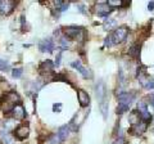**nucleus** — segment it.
<instances>
[{
	"label": "nucleus",
	"instance_id": "1",
	"mask_svg": "<svg viewBox=\"0 0 154 144\" xmlns=\"http://www.w3.org/2000/svg\"><path fill=\"white\" fill-rule=\"evenodd\" d=\"M63 33L68 39H80L81 41L85 40V28L80 26H67L63 28Z\"/></svg>",
	"mask_w": 154,
	"mask_h": 144
},
{
	"label": "nucleus",
	"instance_id": "14",
	"mask_svg": "<svg viewBox=\"0 0 154 144\" xmlns=\"http://www.w3.org/2000/svg\"><path fill=\"white\" fill-rule=\"evenodd\" d=\"M128 121H130V124L132 125H137L139 122L141 121V116H140V113H139V111L137 109H134V111H131L128 113Z\"/></svg>",
	"mask_w": 154,
	"mask_h": 144
},
{
	"label": "nucleus",
	"instance_id": "25",
	"mask_svg": "<svg viewBox=\"0 0 154 144\" xmlns=\"http://www.w3.org/2000/svg\"><path fill=\"white\" fill-rule=\"evenodd\" d=\"M3 144H13V136L9 135L8 133L3 135Z\"/></svg>",
	"mask_w": 154,
	"mask_h": 144
},
{
	"label": "nucleus",
	"instance_id": "6",
	"mask_svg": "<svg viewBox=\"0 0 154 144\" xmlns=\"http://www.w3.org/2000/svg\"><path fill=\"white\" fill-rule=\"evenodd\" d=\"M95 12L100 17H107L108 18V14L112 13L113 9H110L109 5L107 4V2H105V3H98L96 4L95 5Z\"/></svg>",
	"mask_w": 154,
	"mask_h": 144
},
{
	"label": "nucleus",
	"instance_id": "26",
	"mask_svg": "<svg viewBox=\"0 0 154 144\" xmlns=\"http://www.w3.org/2000/svg\"><path fill=\"white\" fill-rule=\"evenodd\" d=\"M9 70V63L4 59H0V71H7Z\"/></svg>",
	"mask_w": 154,
	"mask_h": 144
},
{
	"label": "nucleus",
	"instance_id": "3",
	"mask_svg": "<svg viewBox=\"0 0 154 144\" xmlns=\"http://www.w3.org/2000/svg\"><path fill=\"white\" fill-rule=\"evenodd\" d=\"M135 97H136V94L131 93V92H125L122 94H118L117 95L118 104H122V105H126V107H130L131 103L135 100Z\"/></svg>",
	"mask_w": 154,
	"mask_h": 144
},
{
	"label": "nucleus",
	"instance_id": "20",
	"mask_svg": "<svg viewBox=\"0 0 154 144\" xmlns=\"http://www.w3.org/2000/svg\"><path fill=\"white\" fill-rule=\"evenodd\" d=\"M54 4H55V9H57L58 12H64V11H67V8H68V5H69L68 2H62V0H58V2H55Z\"/></svg>",
	"mask_w": 154,
	"mask_h": 144
},
{
	"label": "nucleus",
	"instance_id": "13",
	"mask_svg": "<svg viewBox=\"0 0 154 144\" xmlns=\"http://www.w3.org/2000/svg\"><path fill=\"white\" fill-rule=\"evenodd\" d=\"M53 68H54V63H53L51 61H44L42 63L38 66V71L41 72V74H50V72L53 71Z\"/></svg>",
	"mask_w": 154,
	"mask_h": 144
},
{
	"label": "nucleus",
	"instance_id": "18",
	"mask_svg": "<svg viewBox=\"0 0 154 144\" xmlns=\"http://www.w3.org/2000/svg\"><path fill=\"white\" fill-rule=\"evenodd\" d=\"M81 74V76H82L84 79H93V72H91L90 68H86V67L81 66L79 70H77Z\"/></svg>",
	"mask_w": 154,
	"mask_h": 144
},
{
	"label": "nucleus",
	"instance_id": "2",
	"mask_svg": "<svg viewBox=\"0 0 154 144\" xmlns=\"http://www.w3.org/2000/svg\"><path fill=\"white\" fill-rule=\"evenodd\" d=\"M127 35H128V28L126 26H121V27H117L116 30L110 33L112 36V40H113V44H121L125 40L127 39Z\"/></svg>",
	"mask_w": 154,
	"mask_h": 144
},
{
	"label": "nucleus",
	"instance_id": "10",
	"mask_svg": "<svg viewBox=\"0 0 154 144\" xmlns=\"http://www.w3.org/2000/svg\"><path fill=\"white\" fill-rule=\"evenodd\" d=\"M146 127H148V122H145V121H141L139 122L137 125H134V126L130 129V133L131 134H134V135H143L144 133H145V130H146Z\"/></svg>",
	"mask_w": 154,
	"mask_h": 144
},
{
	"label": "nucleus",
	"instance_id": "30",
	"mask_svg": "<svg viewBox=\"0 0 154 144\" xmlns=\"http://www.w3.org/2000/svg\"><path fill=\"white\" fill-rule=\"evenodd\" d=\"M112 144H126V140H125L123 138H121V136H119V138H117V139H116V140H114Z\"/></svg>",
	"mask_w": 154,
	"mask_h": 144
},
{
	"label": "nucleus",
	"instance_id": "17",
	"mask_svg": "<svg viewBox=\"0 0 154 144\" xmlns=\"http://www.w3.org/2000/svg\"><path fill=\"white\" fill-rule=\"evenodd\" d=\"M99 107H100V111H102L104 120H107V117H108V97L99 103Z\"/></svg>",
	"mask_w": 154,
	"mask_h": 144
},
{
	"label": "nucleus",
	"instance_id": "24",
	"mask_svg": "<svg viewBox=\"0 0 154 144\" xmlns=\"http://www.w3.org/2000/svg\"><path fill=\"white\" fill-rule=\"evenodd\" d=\"M22 74H23V70L22 68H14L12 71V76H13L14 79H19L22 76Z\"/></svg>",
	"mask_w": 154,
	"mask_h": 144
},
{
	"label": "nucleus",
	"instance_id": "7",
	"mask_svg": "<svg viewBox=\"0 0 154 144\" xmlns=\"http://www.w3.org/2000/svg\"><path fill=\"white\" fill-rule=\"evenodd\" d=\"M30 135V127H28V125H21V126H18L16 130H14V136L19 140H25L26 138H28Z\"/></svg>",
	"mask_w": 154,
	"mask_h": 144
},
{
	"label": "nucleus",
	"instance_id": "4",
	"mask_svg": "<svg viewBox=\"0 0 154 144\" xmlns=\"http://www.w3.org/2000/svg\"><path fill=\"white\" fill-rule=\"evenodd\" d=\"M16 2L12 0H0V16H8L13 12Z\"/></svg>",
	"mask_w": 154,
	"mask_h": 144
},
{
	"label": "nucleus",
	"instance_id": "5",
	"mask_svg": "<svg viewBox=\"0 0 154 144\" xmlns=\"http://www.w3.org/2000/svg\"><path fill=\"white\" fill-rule=\"evenodd\" d=\"M137 111H139V113H140V116H141V120H143V121H145V122H148V124L150 122L152 114L149 113L145 102H139V103H137Z\"/></svg>",
	"mask_w": 154,
	"mask_h": 144
},
{
	"label": "nucleus",
	"instance_id": "28",
	"mask_svg": "<svg viewBox=\"0 0 154 144\" xmlns=\"http://www.w3.org/2000/svg\"><path fill=\"white\" fill-rule=\"evenodd\" d=\"M62 52L63 50H60L59 53H58V55H57V58H55V62H54V66H59L60 64V58H62Z\"/></svg>",
	"mask_w": 154,
	"mask_h": 144
},
{
	"label": "nucleus",
	"instance_id": "9",
	"mask_svg": "<svg viewBox=\"0 0 154 144\" xmlns=\"http://www.w3.org/2000/svg\"><path fill=\"white\" fill-rule=\"evenodd\" d=\"M26 109H25V107L22 105V103H19V104H16L13 107V109H12V116L16 118V120H23L26 117Z\"/></svg>",
	"mask_w": 154,
	"mask_h": 144
},
{
	"label": "nucleus",
	"instance_id": "11",
	"mask_svg": "<svg viewBox=\"0 0 154 144\" xmlns=\"http://www.w3.org/2000/svg\"><path fill=\"white\" fill-rule=\"evenodd\" d=\"M95 93H96V98H98L99 102H102L103 99H105L108 97L107 94V88H105V85L103 81H99L98 85H96V89H95Z\"/></svg>",
	"mask_w": 154,
	"mask_h": 144
},
{
	"label": "nucleus",
	"instance_id": "29",
	"mask_svg": "<svg viewBox=\"0 0 154 144\" xmlns=\"http://www.w3.org/2000/svg\"><path fill=\"white\" fill-rule=\"evenodd\" d=\"M71 66H72V67H73V68H76V70H79V68H80V67H81V66H82V63H81V62H80V61H75V62H72V63H71Z\"/></svg>",
	"mask_w": 154,
	"mask_h": 144
},
{
	"label": "nucleus",
	"instance_id": "31",
	"mask_svg": "<svg viewBox=\"0 0 154 144\" xmlns=\"http://www.w3.org/2000/svg\"><path fill=\"white\" fill-rule=\"evenodd\" d=\"M60 107H62V104H60V103L53 104V109H54V112H59V111H60Z\"/></svg>",
	"mask_w": 154,
	"mask_h": 144
},
{
	"label": "nucleus",
	"instance_id": "12",
	"mask_svg": "<svg viewBox=\"0 0 154 144\" xmlns=\"http://www.w3.org/2000/svg\"><path fill=\"white\" fill-rule=\"evenodd\" d=\"M77 99H79V103L81 107H88V105L90 104V97L89 94L85 92V90L80 89L77 90Z\"/></svg>",
	"mask_w": 154,
	"mask_h": 144
},
{
	"label": "nucleus",
	"instance_id": "15",
	"mask_svg": "<svg viewBox=\"0 0 154 144\" xmlns=\"http://www.w3.org/2000/svg\"><path fill=\"white\" fill-rule=\"evenodd\" d=\"M140 49H141V46L139 44L131 45L130 46V49H128V55L131 57V58H134V59H137L139 57H140Z\"/></svg>",
	"mask_w": 154,
	"mask_h": 144
},
{
	"label": "nucleus",
	"instance_id": "19",
	"mask_svg": "<svg viewBox=\"0 0 154 144\" xmlns=\"http://www.w3.org/2000/svg\"><path fill=\"white\" fill-rule=\"evenodd\" d=\"M116 25H117V22H116V20H113V18H105L104 20V23H103V27L104 30H112L113 27H116Z\"/></svg>",
	"mask_w": 154,
	"mask_h": 144
},
{
	"label": "nucleus",
	"instance_id": "27",
	"mask_svg": "<svg viewBox=\"0 0 154 144\" xmlns=\"http://www.w3.org/2000/svg\"><path fill=\"white\" fill-rule=\"evenodd\" d=\"M104 44H105V46H113L114 44H113L112 36H110V35H108L107 37H105V40H104Z\"/></svg>",
	"mask_w": 154,
	"mask_h": 144
},
{
	"label": "nucleus",
	"instance_id": "23",
	"mask_svg": "<svg viewBox=\"0 0 154 144\" xmlns=\"http://www.w3.org/2000/svg\"><path fill=\"white\" fill-rule=\"evenodd\" d=\"M62 143V140L58 136V134H53V135L49 136V144H59Z\"/></svg>",
	"mask_w": 154,
	"mask_h": 144
},
{
	"label": "nucleus",
	"instance_id": "32",
	"mask_svg": "<svg viewBox=\"0 0 154 144\" xmlns=\"http://www.w3.org/2000/svg\"><path fill=\"white\" fill-rule=\"evenodd\" d=\"M148 99H149V104H152V105H153V108H154V94H150V95H149Z\"/></svg>",
	"mask_w": 154,
	"mask_h": 144
},
{
	"label": "nucleus",
	"instance_id": "21",
	"mask_svg": "<svg viewBox=\"0 0 154 144\" xmlns=\"http://www.w3.org/2000/svg\"><path fill=\"white\" fill-rule=\"evenodd\" d=\"M122 3L121 0H108L107 4L109 5L110 9H116V8H122Z\"/></svg>",
	"mask_w": 154,
	"mask_h": 144
},
{
	"label": "nucleus",
	"instance_id": "16",
	"mask_svg": "<svg viewBox=\"0 0 154 144\" xmlns=\"http://www.w3.org/2000/svg\"><path fill=\"white\" fill-rule=\"evenodd\" d=\"M58 136H59V139L62 142L66 140L67 138L69 136V125H64V126L59 127V130H58Z\"/></svg>",
	"mask_w": 154,
	"mask_h": 144
},
{
	"label": "nucleus",
	"instance_id": "22",
	"mask_svg": "<svg viewBox=\"0 0 154 144\" xmlns=\"http://www.w3.org/2000/svg\"><path fill=\"white\" fill-rule=\"evenodd\" d=\"M59 45H60L62 49H66V48H68L69 39H68V37H66V36H62L60 39H59Z\"/></svg>",
	"mask_w": 154,
	"mask_h": 144
},
{
	"label": "nucleus",
	"instance_id": "34",
	"mask_svg": "<svg viewBox=\"0 0 154 144\" xmlns=\"http://www.w3.org/2000/svg\"><path fill=\"white\" fill-rule=\"evenodd\" d=\"M0 144H3V143H0Z\"/></svg>",
	"mask_w": 154,
	"mask_h": 144
},
{
	"label": "nucleus",
	"instance_id": "8",
	"mask_svg": "<svg viewBox=\"0 0 154 144\" xmlns=\"http://www.w3.org/2000/svg\"><path fill=\"white\" fill-rule=\"evenodd\" d=\"M38 50L42 53H53L54 50V42L51 39H45L38 42Z\"/></svg>",
	"mask_w": 154,
	"mask_h": 144
},
{
	"label": "nucleus",
	"instance_id": "33",
	"mask_svg": "<svg viewBox=\"0 0 154 144\" xmlns=\"http://www.w3.org/2000/svg\"><path fill=\"white\" fill-rule=\"evenodd\" d=\"M148 9L149 11H154V2H149V4H148Z\"/></svg>",
	"mask_w": 154,
	"mask_h": 144
}]
</instances>
